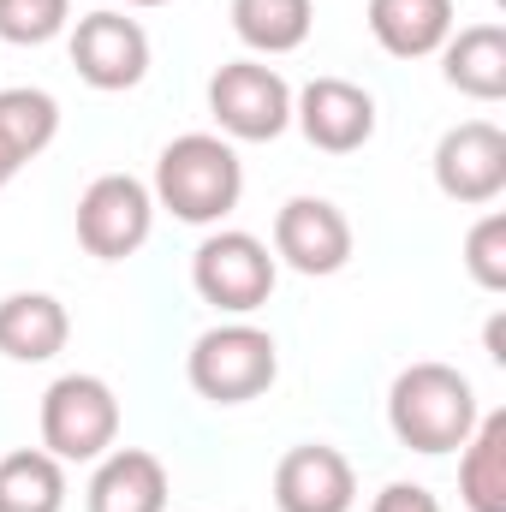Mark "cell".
<instances>
[{
  "label": "cell",
  "mask_w": 506,
  "mask_h": 512,
  "mask_svg": "<svg viewBox=\"0 0 506 512\" xmlns=\"http://www.w3.org/2000/svg\"><path fill=\"white\" fill-rule=\"evenodd\" d=\"M465 268L483 292H506V215H483L465 239Z\"/></svg>",
  "instance_id": "obj_22"
},
{
  "label": "cell",
  "mask_w": 506,
  "mask_h": 512,
  "mask_svg": "<svg viewBox=\"0 0 506 512\" xmlns=\"http://www.w3.org/2000/svg\"><path fill=\"white\" fill-rule=\"evenodd\" d=\"M60 131V102L48 90H0V155L6 161H36Z\"/></svg>",
  "instance_id": "obj_20"
},
{
  "label": "cell",
  "mask_w": 506,
  "mask_h": 512,
  "mask_svg": "<svg viewBox=\"0 0 506 512\" xmlns=\"http://www.w3.org/2000/svg\"><path fill=\"white\" fill-rule=\"evenodd\" d=\"M310 24H316L310 0H233V30L256 54H292V48H304Z\"/></svg>",
  "instance_id": "obj_18"
},
{
  "label": "cell",
  "mask_w": 506,
  "mask_h": 512,
  "mask_svg": "<svg viewBox=\"0 0 506 512\" xmlns=\"http://www.w3.org/2000/svg\"><path fill=\"white\" fill-rule=\"evenodd\" d=\"M370 512H441V501H435L423 483H387Z\"/></svg>",
  "instance_id": "obj_23"
},
{
  "label": "cell",
  "mask_w": 506,
  "mask_h": 512,
  "mask_svg": "<svg viewBox=\"0 0 506 512\" xmlns=\"http://www.w3.org/2000/svg\"><path fill=\"white\" fill-rule=\"evenodd\" d=\"M12 173H18V161H6V155H0V185H6Z\"/></svg>",
  "instance_id": "obj_25"
},
{
  "label": "cell",
  "mask_w": 506,
  "mask_h": 512,
  "mask_svg": "<svg viewBox=\"0 0 506 512\" xmlns=\"http://www.w3.org/2000/svg\"><path fill=\"white\" fill-rule=\"evenodd\" d=\"M72 66L90 90H131L149 72V36L126 12H84L72 30Z\"/></svg>",
  "instance_id": "obj_8"
},
{
  "label": "cell",
  "mask_w": 506,
  "mask_h": 512,
  "mask_svg": "<svg viewBox=\"0 0 506 512\" xmlns=\"http://www.w3.org/2000/svg\"><path fill=\"white\" fill-rule=\"evenodd\" d=\"M274 256H286L298 274H340L352 256V221L328 197H292L274 215Z\"/></svg>",
  "instance_id": "obj_11"
},
{
  "label": "cell",
  "mask_w": 506,
  "mask_h": 512,
  "mask_svg": "<svg viewBox=\"0 0 506 512\" xmlns=\"http://www.w3.org/2000/svg\"><path fill=\"white\" fill-rule=\"evenodd\" d=\"M90 512H167V465L143 447L108 453L90 483Z\"/></svg>",
  "instance_id": "obj_14"
},
{
  "label": "cell",
  "mask_w": 506,
  "mask_h": 512,
  "mask_svg": "<svg viewBox=\"0 0 506 512\" xmlns=\"http://www.w3.org/2000/svg\"><path fill=\"white\" fill-rule=\"evenodd\" d=\"M120 435V399L102 376H60L42 393V453L60 465L102 459Z\"/></svg>",
  "instance_id": "obj_3"
},
{
  "label": "cell",
  "mask_w": 506,
  "mask_h": 512,
  "mask_svg": "<svg viewBox=\"0 0 506 512\" xmlns=\"http://www.w3.org/2000/svg\"><path fill=\"white\" fill-rule=\"evenodd\" d=\"M441 72L453 90L477 96V102H501L506 96V30L501 24H465L459 36L441 42Z\"/></svg>",
  "instance_id": "obj_16"
},
{
  "label": "cell",
  "mask_w": 506,
  "mask_h": 512,
  "mask_svg": "<svg viewBox=\"0 0 506 512\" xmlns=\"http://www.w3.org/2000/svg\"><path fill=\"white\" fill-rule=\"evenodd\" d=\"M292 120L304 126V137L328 155H352L376 137V96L352 78H310L292 102Z\"/></svg>",
  "instance_id": "obj_9"
},
{
  "label": "cell",
  "mask_w": 506,
  "mask_h": 512,
  "mask_svg": "<svg viewBox=\"0 0 506 512\" xmlns=\"http://www.w3.org/2000/svg\"><path fill=\"white\" fill-rule=\"evenodd\" d=\"M191 387L215 405H245L256 393H268L280 376V358H274V340L251 328V322H227V328H209L197 346H191V364H185Z\"/></svg>",
  "instance_id": "obj_4"
},
{
  "label": "cell",
  "mask_w": 506,
  "mask_h": 512,
  "mask_svg": "<svg viewBox=\"0 0 506 512\" xmlns=\"http://www.w3.org/2000/svg\"><path fill=\"white\" fill-rule=\"evenodd\" d=\"M209 114L221 120L227 137H245V143H268L292 126V90L274 66L262 60H233L209 78Z\"/></svg>",
  "instance_id": "obj_7"
},
{
  "label": "cell",
  "mask_w": 506,
  "mask_h": 512,
  "mask_svg": "<svg viewBox=\"0 0 506 512\" xmlns=\"http://www.w3.org/2000/svg\"><path fill=\"white\" fill-rule=\"evenodd\" d=\"M495 6H506V0H495Z\"/></svg>",
  "instance_id": "obj_27"
},
{
  "label": "cell",
  "mask_w": 506,
  "mask_h": 512,
  "mask_svg": "<svg viewBox=\"0 0 506 512\" xmlns=\"http://www.w3.org/2000/svg\"><path fill=\"white\" fill-rule=\"evenodd\" d=\"M274 501H280V512H352V501H358L352 459L322 441L292 447L274 471Z\"/></svg>",
  "instance_id": "obj_12"
},
{
  "label": "cell",
  "mask_w": 506,
  "mask_h": 512,
  "mask_svg": "<svg viewBox=\"0 0 506 512\" xmlns=\"http://www.w3.org/2000/svg\"><path fill=\"white\" fill-rule=\"evenodd\" d=\"M72 18V0H0V36L18 48L54 42Z\"/></svg>",
  "instance_id": "obj_21"
},
{
  "label": "cell",
  "mask_w": 506,
  "mask_h": 512,
  "mask_svg": "<svg viewBox=\"0 0 506 512\" xmlns=\"http://www.w3.org/2000/svg\"><path fill=\"white\" fill-rule=\"evenodd\" d=\"M387 423L411 453H453L477 429V393L453 364H411L387 393Z\"/></svg>",
  "instance_id": "obj_2"
},
{
  "label": "cell",
  "mask_w": 506,
  "mask_h": 512,
  "mask_svg": "<svg viewBox=\"0 0 506 512\" xmlns=\"http://www.w3.org/2000/svg\"><path fill=\"white\" fill-rule=\"evenodd\" d=\"M370 36L393 60H423L453 36V0H370Z\"/></svg>",
  "instance_id": "obj_15"
},
{
  "label": "cell",
  "mask_w": 506,
  "mask_h": 512,
  "mask_svg": "<svg viewBox=\"0 0 506 512\" xmlns=\"http://www.w3.org/2000/svg\"><path fill=\"white\" fill-rule=\"evenodd\" d=\"M459 495L471 512H506V411L477 417L459 459Z\"/></svg>",
  "instance_id": "obj_17"
},
{
  "label": "cell",
  "mask_w": 506,
  "mask_h": 512,
  "mask_svg": "<svg viewBox=\"0 0 506 512\" xmlns=\"http://www.w3.org/2000/svg\"><path fill=\"white\" fill-rule=\"evenodd\" d=\"M489 358H495V364H506V334H501V316L489 322Z\"/></svg>",
  "instance_id": "obj_24"
},
{
  "label": "cell",
  "mask_w": 506,
  "mask_h": 512,
  "mask_svg": "<svg viewBox=\"0 0 506 512\" xmlns=\"http://www.w3.org/2000/svg\"><path fill=\"white\" fill-rule=\"evenodd\" d=\"M435 185L453 203H495L506 191V131L465 120L435 143Z\"/></svg>",
  "instance_id": "obj_10"
},
{
  "label": "cell",
  "mask_w": 506,
  "mask_h": 512,
  "mask_svg": "<svg viewBox=\"0 0 506 512\" xmlns=\"http://www.w3.org/2000/svg\"><path fill=\"white\" fill-rule=\"evenodd\" d=\"M155 227V191L131 173H102L84 197H78V245L102 262H126L143 251Z\"/></svg>",
  "instance_id": "obj_6"
},
{
  "label": "cell",
  "mask_w": 506,
  "mask_h": 512,
  "mask_svg": "<svg viewBox=\"0 0 506 512\" xmlns=\"http://www.w3.org/2000/svg\"><path fill=\"white\" fill-rule=\"evenodd\" d=\"M245 197V167L233 155V143L209 137V131H185L161 149L155 161V203L173 209L191 227H209L221 215H233Z\"/></svg>",
  "instance_id": "obj_1"
},
{
  "label": "cell",
  "mask_w": 506,
  "mask_h": 512,
  "mask_svg": "<svg viewBox=\"0 0 506 512\" xmlns=\"http://www.w3.org/2000/svg\"><path fill=\"white\" fill-rule=\"evenodd\" d=\"M66 507V471L54 453L24 447L0 459V512H60Z\"/></svg>",
  "instance_id": "obj_19"
},
{
  "label": "cell",
  "mask_w": 506,
  "mask_h": 512,
  "mask_svg": "<svg viewBox=\"0 0 506 512\" xmlns=\"http://www.w3.org/2000/svg\"><path fill=\"white\" fill-rule=\"evenodd\" d=\"M66 334H72V316L60 298L48 292H12L0 298V352L18 358V364H48L54 352H66Z\"/></svg>",
  "instance_id": "obj_13"
},
{
  "label": "cell",
  "mask_w": 506,
  "mask_h": 512,
  "mask_svg": "<svg viewBox=\"0 0 506 512\" xmlns=\"http://www.w3.org/2000/svg\"><path fill=\"white\" fill-rule=\"evenodd\" d=\"M126 6H167V0H126Z\"/></svg>",
  "instance_id": "obj_26"
},
{
  "label": "cell",
  "mask_w": 506,
  "mask_h": 512,
  "mask_svg": "<svg viewBox=\"0 0 506 512\" xmlns=\"http://www.w3.org/2000/svg\"><path fill=\"white\" fill-rule=\"evenodd\" d=\"M191 286L203 292V304L227 316H251L274 292V256L251 233H215L191 256Z\"/></svg>",
  "instance_id": "obj_5"
}]
</instances>
